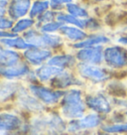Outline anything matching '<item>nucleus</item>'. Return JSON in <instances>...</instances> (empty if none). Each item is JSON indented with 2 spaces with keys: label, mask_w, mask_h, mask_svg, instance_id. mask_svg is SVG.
Segmentation results:
<instances>
[{
  "label": "nucleus",
  "mask_w": 127,
  "mask_h": 135,
  "mask_svg": "<svg viewBox=\"0 0 127 135\" xmlns=\"http://www.w3.org/2000/svg\"><path fill=\"white\" fill-rule=\"evenodd\" d=\"M85 94L81 88H72L66 90L60 101L63 117L69 120L79 119L89 111L85 101Z\"/></svg>",
  "instance_id": "nucleus-1"
},
{
  "label": "nucleus",
  "mask_w": 127,
  "mask_h": 135,
  "mask_svg": "<svg viewBox=\"0 0 127 135\" xmlns=\"http://www.w3.org/2000/svg\"><path fill=\"white\" fill-rule=\"evenodd\" d=\"M76 71L85 83L93 85H106L110 80L115 79L117 74L104 65H89L84 63H77Z\"/></svg>",
  "instance_id": "nucleus-2"
},
{
  "label": "nucleus",
  "mask_w": 127,
  "mask_h": 135,
  "mask_svg": "<svg viewBox=\"0 0 127 135\" xmlns=\"http://www.w3.org/2000/svg\"><path fill=\"white\" fill-rule=\"evenodd\" d=\"M105 120L106 116L104 115L87 111L81 118L70 120L67 126V132L72 135H86L87 132L99 130Z\"/></svg>",
  "instance_id": "nucleus-3"
},
{
  "label": "nucleus",
  "mask_w": 127,
  "mask_h": 135,
  "mask_svg": "<svg viewBox=\"0 0 127 135\" xmlns=\"http://www.w3.org/2000/svg\"><path fill=\"white\" fill-rule=\"evenodd\" d=\"M103 65L115 73L127 71V48L111 43L104 47Z\"/></svg>",
  "instance_id": "nucleus-4"
},
{
  "label": "nucleus",
  "mask_w": 127,
  "mask_h": 135,
  "mask_svg": "<svg viewBox=\"0 0 127 135\" xmlns=\"http://www.w3.org/2000/svg\"><path fill=\"white\" fill-rule=\"evenodd\" d=\"M85 101L89 111L96 112L104 116H108L114 110L112 97H110L105 89L85 93Z\"/></svg>",
  "instance_id": "nucleus-5"
},
{
  "label": "nucleus",
  "mask_w": 127,
  "mask_h": 135,
  "mask_svg": "<svg viewBox=\"0 0 127 135\" xmlns=\"http://www.w3.org/2000/svg\"><path fill=\"white\" fill-rule=\"evenodd\" d=\"M23 38L32 47H38L43 49H56L64 45L62 36L56 34L43 33L38 29H30L24 32Z\"/></svg>",
  "instance_id": "nucleus-6"
},
{
  "label": "nucleus",
  "mask_w": 127,
  "mask_h": 135,
  "mask_svg": "<svg viewBox=\"0 0 127 135\" xmlns=\"http://www.w3.org/2000/svg\"><path fill=\"white\" fill-rule=\"evenodd\" d=\"M29 91L45 105H53L61 101L66 90L54 89L38 84H30Z\"/></svg>",
  "instance_id": "nucleus-7"
},
{
  "label": "nucleus",
  "mask_w": 127,
  "mask_h": 135,
  "mask_svg": "<svg viewBox=\"0 0 127 135\" xmlns=\"http://www.w3.org/2000/svg\"><path fill=\"white\" fill-rule=\"evenodd\" d=\"M52 89L67 90L72 88H81L85 84V80H82L77 74H75L70 70H64L60 75L55 76L49 83Z\"/></svg>",
  "instance_id": "nucleus-8"
},
{
  "label": "nucleus",
  "mask_w": 127,
  "mask_h": 135,
  "mask_svg": "<svg viewBox=\"0 0 127 135\" xmlns=\"http://www.w3.org/2000/svg\"><path fill=\"white\" fill-rule=\"evenodd\" d=\"M103 51L104 46L89 47L76 50V58L79 63L89 65H103Z\"/></svg>",
  "instance_id": "nucleus-9"
},
{
  "label": "nucleus",
  "mask_w": 127,
  "mask_h": 135,
  "mask_svg": "<svg viewBox=\"0 0 127 135\" xmlns=\"http://www.w3.org/2000/svg\"><path fill=\"white\" fill-rule=\"evenodd\" d=\"M23 57L25 59L26 63H28L31 66H34V67H40L47 63L53 57V55H52L51 50H49V49L32 47L28 50L24 51Z\"/></svg>",
  "instance_id": "nucleus-10"
},
{
  "label": "nucleus",
  "mask_w": 127,
  "mask_h": 135,
  "mask_svg": "<svg viewBox=\"0 0 127 135\" xmlns=\"http://www.w3.org/2000/svg\"><path fill=\"white\" fill-rule=\"evenodd\" d=\"M111 43H112V39L109 35L103 33V32H98V33H89L85 40L72 44V47L76 51L80 49H84V48H89V47H105Z\"/></svg>",
  "instance_id": "nucleus-11"
},
{
  "label": "nucleus",
  "mask_w": 127,
  "mask_h": 135,
  "mask_svg": "<svg viewBox=\"0 0 127 135\" xmlns=\"http://www.w3.org/2000/svg\"><path fill=\"white\" fill-rule=\"evenodd\" d=\"M17 101L21 105L22 108L33 112H41L45 110V104H43L41 101L30 93L27 91L23 88H20L17 94Z\"/></svg>",
  "instance_id": "nucleus-12"
},
{
  "label": "nucleus",
  "mask_w": 127,
  "mask_h": 135,
  "mask_svg": "<svg viewBox=\"0 0 127 135\" xmlns=\"http://www.w3.org/2000/svg\"><path fill=\"white\" fill-rule=\"evenodd\" d=\"M32 0H10L7 6V15L13 21L22 19L29 14Z\"/></svg>",
  "instance_id": "nucleus-13"
},
{
  "label": "nucleus",
  "mask_w": 127,
  "mask_h": 135,
  "mask_svg": "<svg viewBox=\"0 0 127 135\" xmlns=\"http://www.w3.org/2000/svg\"><path fill=\"white\" fill-rule=\"evenodd\" d=\"M31 73L29 64L25 62H20L19 64L12 67L0 68V76L8 80L21 79Z\"/></svg>",
  "instance_id": "nucleus-14"
},
{
  "label": "nucleus",
  "mask_w": 127,
  "mask_h": 135,
  "mask_svg": "<svg viewBox=\"0 0 127 135\" xmlns=\"http://www.w3.org/2000/svg\"><path fill=\"white\" fill-rule=\"evenodd\" d=\"M23 121L18 115L9 112L0 113V131L1 132H15L23 126Z\"/></svg>",
  "instance_id": "nucleus-15"
},
{
  "label": "nucleus",
  "mask_w": 127,
  "mask_h": 135,
  "mask_svg": "<svg viewBox=\"0 0 127 135\" xmlns=\"http://www.w3.org/2000/svg\"><path fill=\"white\" fill-rule=\"evenodd\" d=\"M67 126L68 123L58 113H52L47 117L46 133L48 135H63L67 131Z\"/></svg>",
  "instance_id": "nucleus-16"
},
{
  "label": "nucleus",
  "mask_w": 127,
  "mask_h": 135,
  "mask_svg": "<svg viewBox=\"0 0 127 135\" xmlns=\"http://www.w3.org/2000/svg\"><path fill=\"white\" fill-rule=\"evenodd\" d=\"M77 63L79 62L76 58V55H72V54H61V55L53 56L47 62V64L51 66L61 68L63 70H71L72 68L76 69Z\"/></svg>",
  "instance_id": "nucleus-17"
},
{
  "label": "nucleus",
  "mask_w": 127,
  "mask_h": 135,
  "mask_svg": "<svg viewBox=\"0 0 127 135\" xmlns=\"http://www.w3.org/2000/svg\"><path fill=\"white\" fill-rule=\"evenodd\" d=\"M60 34L64 36L65 38L69 40L70 42H72V44L77 42H81L82 40H85L89 33L84 29H81L79 27L72 25H65L60 29Z\"/></svg>",
  "instance_id": "nucleus-18"
},
{
  "label": "nucleus",
  "mask_w": 127,
  "mask_h": 135,
  "mask_svg": "<svg viewBox=\"0 0 127 135\" xmlns=\"http://www.w3.org/2000/svg\"><path fill=\"white\" fill-rule=\"evenodd\" d=\"M64 70L61 68L51 66L49 64H44L36 69L35 75L37 76L39 81L41 83H50L51 80H53L55 76L60 75Z\"/></svg>",
  "instance_id": "nucleus-19"
},
{
  "label": "nucleus",
  "mask_w": 127,
  "mask_h": 135,
  "mask_svg": "<svg viewBox=\"0 0 127 135\" xmlns=\"http://www.w3.org/2000/svg\"><path fill=\"white\" fill-rule=\"evenodd\" d=\"M21 61V56L15 50L6 48L0 43V68L12 67L19 64Z\"/></svg>",
  "instance_id": "nucleus-20"
},
{
  "label": "nucleus",
  "mask_w": 127,
  "mask_h": 135,
  "mask_svg": "<svg viewBox=\"0 0 127 135\" xmlns=\"http://www.w3.org/2000/svg\"><path fill=\"white\" fill-rule=\"evenodd\" d=\"M20 88L14 81H0V101H8L17 97Z\"/></svg>",
  "instance_id": "nucleus-21"
},
{
  "label": "nucleus",
  "mask_w": 127,
  "mask_h": 135,
  "mask_svg": "<svg viewBox=\"0 0 127 135\" xmlns=\"http://www.w3.org/2000/svg\"><path fill=\"white\" fill-rule=\"evenodd\" d=\"M0 43L9 49H14V50H22L26 51L32 48V46L29 43L25 41L23 37H14V38H3L0 39Z\"/></svg>",
  "instance_id": "nucleus-22"
},
{
  "label": "nucleus",
  "mask_w": 127,
  "mask_h": 135,
  "mask_svg": "<svg viewBox=\"0 0 127 135\" xmlns=\"http://www.w3.org/2000/svg\"><path fill=\"white\" fill-rule=\"evenodd\" d=\"M105 90L112 97H127V90L124 84L118 80H111L105 85Z\"/></svg>",
  "instance_id": "nucleus-23"
},
{
  "label": "nucleus",
  "mask_w": 127,
  "mask_h": 135,
  "mask_svg": "<svg viewBox=\"0 0 127 135\" xmlns=\"http://www.w3.org/2000/svg\"><path fill=\"white\" fill-rule=\"evenodd\" d=\"M56 20L60 21L66 24V25H72L79 27L81 29L85 30V19H80V18H76V17L72 16L71 14H69L67 12H57V17H56Z\"/></svg>",
  "instance_id": "nucleus-24"
},
{
  "label": "nucleus",
  "mask_w": 127,
  "mask_h": 135,
  "mask_svg": "<svg viewBox=\"0 0 127 135\" xmlns=\"http://www.w3.org/2000/svg\"><path fill=\"white\" fill-rule=\"evenodd\" d=\"M65 9H66L67 13L76 17V18H80V19H86L90 16L89 9L80 3H76V2L70 3V4L66 5Z\"/></svg>",
  "instance_id": "nucleus-25"
},
{
  "label": "nucleus",
  "mask_w": 127,
  "mask_h": 135,
  "mask_svg": "<svg viewBox=\"0 0 127 135\" xmlns=\"http://www.w3.org/2000/svg\"><path fill=\"white\" fill-rule=\"evenodd\" d=\"M99 129L111 134L127 135V121L120 123H110L105 120V122L102 124Z\"/></svg>",
  "instance_id": "nucleus-26"
},
{
  "label": "nucleus",
  "mask_w": 127,
  "mask_h": 135,
  "mask_svg": "<svg viewBox=\"0 0 127 135\" xmlns=\"http://www.w3.org/2000/svg\"><path fill=\"white\" fill-rule=\"evenodd\" d=\"M49 8H50V0H36L32 3V6L30 9V18L37 19L40 15L46 12Z\"/></svg>",
  "instance_id": "nucleus-27"
},
{
  "label": "nucleus",
  "mask_w": 127,
  "mask_h": 135,
  "mask_svg": "<svg viewBox=\"0 0 127 135\" xmlns=\"http://www.w3.org/2000/svg\"><path fill=\"white\" fill-rule=\"evenodd\" d=\"M103 29V23L97 17L90 16L85 19V30L87 33H98Z\"/></svg>",
  "instance_id": "nucleus-28"
},
{
  "label": "nucleus",
  "mask_w": 127,
  "mask_h": 135,
  "mask_svg": "<svg viewBox=\"0 0 127 135\" xmlns=\"http://www.w3.org/2000/svg\"><path fill=\"white\" fill-rule=\"evenodd\" d=\"M36 24V22H35L34 19H32V18H22V19H19L14 26L12 27V29H11V32L15 34H19V33H22V32H26V31H28V30L32 29V27Z\"/></svg>",
  "instance_id": "nucleus-29"
},
{
  "label": "nucleus",
  "mask_w": 127,
  "mask_h": 135,
  "mask_svg": "<svg viewBox=\"0 0 127 135\" xmlns=\"http://www.w3.org/2000/svg\"><path fill=\"white\" fill-rule=\"evenodd\" d=\"M64 25H65L64 23L56 20V21H52V22H49V23H46V24H43V25H41L39 27L38 30L43 32V33L52 34V33H55V32H59L60 29Z\"/></svg>",
  "instance_id": "nucleus-30"
},
{
  "label": "nucleus",
  "mask_w": 127,
  "mask_h": 135,
  "mask_svg": "<svg viewBox=\"0 0 127 135\" xmlns=\"http://www.w3.org/2000/svg\"><path fill=\"white\" fill-rule=\"evenodd\" d=\"M56 17H57V12L53 11V10H47L46 12H44L42 15L37 18V25L38 28L43 24H46L49 22L55 21Z\"/></svg>",
  "instance_id": "nucleus-31"
},
{
  "label": "nucleus",
  "mask_w": 127,
  "mask_h": 135,
  "mask_svg": "<svg viewBox=\"0 0 127 135\" xmlns=\"http://www.w3.org/2000/svg\"><path fill=\"white\" fill-rule=\"evenodd\" d=\"M106 121L110 123H120L126 121V118H125V113L124 111L118 109H114L111 113L106 116Z\"/></svg>",
  "instance_id": "nucleus-32"
},
{
  "label": "nucleus",
  "mask_w": 127,
  "mask_h": 135,
  "mask_svg": "<svg viewBox=\"0 0 127 135\" xmlns=\"http://www.w3.org/2000/svg\"><path fill=\"white\" fill-rule=\"evenodd\" d=\"M112 103L114 106V109H118L121 111L127 110V97H112Z\"/></svg>",
  "instance_id": "nucleus-33"
},
{
  "label": "nucleus",
  "mask_w": 127,
  "mask_h": 135,
  "mask_svg": "<svg viewBox=\"0 0 127 135\" xmlns=\"http://www.w3.org/2000/svg\"><path fill=\"white\" fill-rule=\"evenodd\" d=\"M14 24L15 23L11 18L5 15H0V30H11Z\"/></svg>",
  "instance_id": "nucleus-34"
},
{
  "label": "nucleus",
  "mask_w": 127,
  "mask_h": 135,
  "mask_svg": "<svg viewBox=\"0 0 127 135\" xmlns=\"http://www.w3.org/2000/svg\"><path fill=\"white\" fill-rule=\"evenodd\" d=\"M115 43L127 48V31L119 33L115 38Z\"/></svg>",
  "instance_id": "nucleus-35"
},
{
  "label": "nucleus",
  "mask_w": 127,
  "mask_h": 135,
  "mask_svg": "<svg viewBox=\"0 0 127 135\" xmlns=\"http://www.w3.org/2000/svg\"><path fill=\"white\" fill-rule=\"evenodd\" d=\"M66 6L63 4H61L59 2H57L55 0H50V9L53 11H62Z\"/></svg>",
  "instance_id": "nucleus-36"
},
{
  "label": "nucleus",
  "mask_w": 127,
  "mask_h": 135,
  "mask_svg": "<svg viewBox=\"0 0 127 135\" xmlns=\"http://www.w3.org/2000/svg\"><path fill=\"white\" fill-rule=\"evenodd\" d=\"M7 6H8L7 0H0V15L7 14Z\"/></svg>",
  "instance_id": "nucleus-37"
},
{
  "label": "nucleus",
  "mask_w": 127,
  "mask_h": 135,
  "mask_svg": "<svg viewBox=\"0 0 127 135\" xmlns=\"http://www.w3.org/2000/svg\"><path fill=\"white\" fill-rule=\"evenodd\" d=\"M55 1H57V2H59V3H61V4L63 5H68L70 4V3H72L74 2V0H55Z\"/></svg>",
  "instance_id": "nucleus-38"
},
{
  "label": "nucleus",
  "mask_w": 127,
  "mask_h": 135,
  "mask_svg": "<svg viewBox=\"0 0 127 135\" xmlns=\"http://www.w3.org/2000/svg\"><path fill=\"white\" fill-rule=\"evenodd\" d=\"M90 2L95 3V4H101V3H106V2H109L110 0H89Z\"/></svg>",
  "instance_id": "nucleus-39"
},
{
  "label": "nucleus",
  "mask_w": 127,
  "mask_h": 135,
  "mask_svg": "<svg viewBox=\"0 0 127 135\" xmlns=\"http://www.w3.org/2000/svg\"><path fill=\"white\" fill-rule=\"evenodd\" d=\"M94 135H115V134H111V133H107V132H104V131H102V130H97V131H95V134Z\"/></svg>",
  "instance_id": "nucleus-40"
},
{
  "label": "nucleus",
  "mask_w": 127,
  "mask_h": 135,
  "mask_svg": "<svg viewBox=\"0 0 127 135\" xmlns=\"http://www.w3.org/2000/svg\"><path fill=\"white\" fill-rule=\"evenodd\" d=\"M124 113H125V118H126V121H127V110L126 111H124Z\"/></svg>",
  "instance_id": "nucleus-41"
}]
</instances>
